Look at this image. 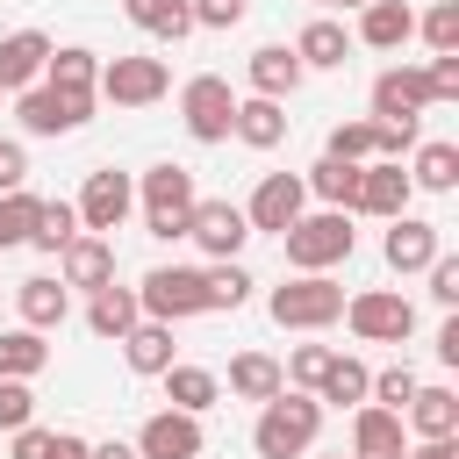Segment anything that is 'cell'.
<instances>
[{"mask_svg": "<svg viewBox=\"0 0 459 459\" xmlns=\"http://www.w3.org/2000/svg\"><path fill=\"white\" fill-rule=\"evenodd\" d=\"M316 437H323V402L308 387H280L273 402H258V423H251L258 459H308Z\"/></svg>", "mask_w": 459, "mask_h": 459, "instance_id": "1", "label": "cell"}, {"mask_svg": "<svg viewBox=\"0 0 459 459\" xmlns=\"http://www.w3.org/2000/svg\"><path fill=\"white\" fill-rule=\"evenodd\" d=\"M280 244H287V265L294 273H330V265H344L351 251H359V230H351V215L344 208H301L287 230H280Z\"/></svg>", "mask_w": 459, "mask_h": 459, "instance_id": "2", "label": "cell"}, {"mask_svg": "<svg viewBox=\"0 0 459 459\" xmlns=\"http://www.w3.org/2000/svg\"><path fill=\"white\" fill-rule=\"evenodd\" d=\"M265 308H273L280 330H330L344 316V287L330 273H294V280H280L265 294Z\"/></svg>", "mask_w": 459, "mask_h": 459, "instance_id": "3", "label": "cell"}, {"mask_svg": "<svg viewBox=\"0 0 459 459\" xmlns=\"http://www.w3.org/2000/svg\"><path fill=\"white\" fill-rule=\"evenodd\" d=\"M136 201H143V230L158 237V244H172V237H186V215H194V172L186 165H151L143 172V186H136Z\"/></svg>", "mask_w": 459, "mask_h": 459, "instance_id": "4", "label": "cell"}, {"mask_svg": "<svg viewBox=\"0 0 459 459\" xmlns=\"http://www.w3.org/2000/svg\"><path fill=\"white\" fill-rule=\"evenodd\" d=\"M93 100L100 93H86V86H22L14 93V115H22L29 136H72V129L93 122Z\"/></svg>", "mask_w": 459, "mask_h": 459, "instance_id": "5", "label": "cell"}, {"mask_svg": "<svg viewBox=\"0 0 459 459\" xmlns=\"http://www.w3.org/2000/svg\"><path fill=\"white\" fill-rule=\"evenodd\" d=\"M337 323H351L359 344H409V337H416V301L394 294V287H366V294L344 301Z\"/></svg>", "mask_w": 459, "mask_h": 459, "instance_id": "6", "label": "cell"}, {"mask_svg": "<svg viewBox=\"0 0 459 459\" xmlns=\"http://www.w3.org/2000/svg\"><path fill=\"white\" fill-rule=\"evenodd\" d=\"M136 301L158 323H186V316H208V280H201V265H151Z\"/></svg>", "mask_w": 459, "mask_h": 459, "instance_id": "7", "label": "cell"}, {"mask_svg": "<svg viewBox=\"0 0 459 459\" xmlns=\"http://www.w3.org/2000/svg\"><path fill=\"white\" fill-rule=\"evenodd\" d=\"M230 115H237V93H230L222 72H194L179 86V122H186L194 143H230Z\"/></svg>", "mask_w": 459, "mask_h": 459, "instance_id": "8", "label": "cell"}, {"mask_svg": "<svg viewBox=\"0 0 459 459\" xmlns=\"http://www.w3.org/2000/svg\"><path fill=\"white\" fill-rule=\"evenodd\" d=\"M93 93L115 100V108H151V100L172 93V72H165V57H108Z\"/></svg>", "mask_w": 459, "mask_h": 459, "instance_id": "9", "label": "cell"}, {"mask_svg": "<svg viewBox=\"0 0 459 459\" xmlns=\"http://www.w3.org/2000/svg\"><path fill=\"white\" fill-rule=\"evenodd\" d=\"M79 230H93V237H115L122 222H129V208H136V179L129 172H115V165H100V172H86V186H79Z\"/></svg>", "mask_w": 459, "mask_h": 459, "instance_id": "10", "label": "cell"}, {"mask_svg": "<svg viewBox=\"0 0 459 459\" xmlns=\"http://www.w3.org/2000/svg\"><path fill=\"white\" fill-rule=\"evenodd\" d=\"M301 208H308L301 172H265V179L251 186V201H244V222H251V237H258V230H265V237H280Z\"/></svg>", "mask_w": 459, "mask_h": 459, "instance_id": "11", "label": "cell"}, {"mask_svg": "<svg viewBox=\"0 0 459 459\" xmlns=\"http://www.w3.org/2000/svg\"><path fill=\"white\" fill-rule=\"evenodd\" d=\"M423 108H437L423 65H387V72L373 79V122H416Z\"/></svg>", "mask_w": 459, "mask_h": 459, "instance_id": "12", "label": "cell"}, {"mask_svg": "<svg viewBox=\"0 0 459 459\" xmlns=\"http://www.w3.org/2000/svg\"><path fill=\"white\" fill-rule=\"evenodd\" d=\"M409 194H416V186H409V165H402V158H366V165H359V201H351V215H380V222H387V215H409Z\"/></svg>", "mask_w": 459, "mask_h": 459, "instance_id": "13", "label": "cell"}, {"mask_svg": "<svg viewBox=\"0 0 459 459\" xmlns=\"http://www.w3.org/2000/svg\"><path fill=\"white\" fill-rule=\"evenodd\" d=\"M186 237H194L208 258H237V251L251 244V222H244V208H237V201H194Z\"/></svg>", "mask_w": 459, "mask_h": 459, "instance_id": "14", "label": "cell"}, {"mask_svg": "<svg viewBox=\"0 0 459 459\" xmlns=\"http://www.w3.org/2000/svg\"><path fill=\"white\" fill-rule=\"evenodd\" d=\"M201 416L186 409H158L143 430H136V459H201Z\"/></svg>", "mask_w": 459, "mask_h": 459, "instance_id": "15", "label": "cell"}, {"mask_svg": "<svg viewBox=\"0 0 459 459\" xmlns=\"http://www.w3.org/2000/svg\"><path fill=\"white\" fill-rule=\"evenodd\" d=\"M57 280H65V287H79V294L108 287V280H115V237H93V230H79V237L57 251Z\"/></svg>", "mask_w": 459, "mask_h": 459, "instance_id": "16", "label": "cell"}, {"mask_svg": "<svg viewBox=\"0 0 459 459\" xmlns=\"http://www.w3.org/2000/svg\"><path fill=\"white\" fill-rule=\"evenodd\" d=\"M230 136H237L244 151H280V143H287V100H265V93H237Z\"/></svg>", "mask_w": 459, "mask_h": 459, "instance_id": "17", "label": "cell"}, {"mask_svg": "<svg viewBox=\"0 0 459 459\" xmlns=\"http://www.w3.org/2000/svg\"><path fill=\"white\" fill-rule=\"evenodd\" d=\"M402 452H409L402 416L380 409V402H359L351 409V459H402Z\"/></svg>", "mask_w": 459, "mask_h": 459, "instance_id": "18", "label": "cell"}, {"mask_svg": "<svg viewBox=\"0 0 459 459\" xmlns=\"http://www.w3.org/2000/svg\"><path fill=\"white\" fill-rule=\"evenodd\" d=\"M437 251H445V244H437V222H423V215H387V244H380V258H387L394 273H423Z\"/></svg>", "mask_w": 459, "mask_h": 459, "instance_id": "19", "label": "cell"}, {"mask_svg": "<svg viewBox=\"0 0 459 459\" xmlns=\"http://www.w3.org/2000/svg\"><path fill=\"white\" fill-rule=\"evenodd\" d=\"M244 79H251V93H265V100H287L308 72H301V57H294V43H258L251 57H244Z\"/></svg>", "mask_w": 459, "mask_h": 459, "instance_id": "20", "label": "cell"}, {"mask_svg": "<svg viewBox=\"0 0 459 459\" xmlns=\"http://www.w3.org/2000/svg\"><path fill=\"white\" fill-rule=\"evenodd\" d=\"M409 36H416V7H409V0H366V7H359L351 43H366V50H402Z\"/></svg>", "mask_w": 459, "mask_h": 459, "instance_id": "21", "label": "cell"}, {"mask_svg": "<svg viewBox=\"0 0 459 459\" xmlns=\"http://www.w3.org/2000/svg\"><path fill=\"white\" fill-rule=\"evenodd\" d=\"M122 366H129V373H143V380H158V373L172 366V323L136 316V323L122 330Z\"/></svg>", "mask_w": 459, "mask_h": 459, "instance_id": "22", "label": "cell"}, {"mask_svg": "<svg viewBox=\"0 0 459 459\" xmlns=\"http://www.w3.org/2000/svg\"><path fill=\"white\" fill-rule=\"evenodd\" d=\"M43 57H50V36L43 29H14L0 36V93H22L43 79Z\"/></svg>", "mask_w": 459, "mask_h": 459, "instance_id": "23", "label": "cell"}, {"mask_svg": "<svg viewBox=\"0 0 459 459\" xmlns=\"http://www.w3.org/2000/svg\"><path fill=\"white\" fill-rule=\"evenodd\" d=\"M294 57H301V72H344V57H351V29L330 22V14H316V22L294 36Z\"/></svg>", "mask_w": 459, "mask_h": 459, "instance_id": "24", "label": "cell"}, {"mask_svg": "<svg viewBox=\"0 0 459 459\" xmlns=\"http://www.w3.org/2000/svg\"><path fill=\"white\" fill-rule=\"evenodd\" d=\"M14 308H22V323H29V330H57V323L72 316V287H65V280H50V273H29V280L14 287Z\"/></svg>", "mask_w": 459, "mask_h": 459, "instance_id": "25", "label": "cell"}, {"mask_svg": "<svg viewBox=\"0 0 459 459\" xmlns=\"http://www.w3.org/2000/svg\"><path fill=\"white\" fill-rule=\"evenodd\" d=\"M158 380H165V402L186 409V416H208V409L222 402V373H208V366H179V359H172Z\"/></svg>", "mask_w": 459, "mask_h": 459, "instance_id": "26", "label": "cell"}, {"mask_svg": "<svg viewBox=\"0 0 459 459\" xmlns=\"http://www.w3.org/2000/svg\"><path fill=\"white\" fill-rule=\"evenodd\" d=\"M402 430H416V437H459V394L452 387H416L409 409H402Z\"/></svg>", "mask_w": 459, "mask_h": 459, "instance_id": "27", "label": "cell"}, {"mask_svg": "<svg viewBox=\"0 0 459 459\" xmlns=\"http://www.w3.org/2000/svg\"><path fill=\"white\" fill-rule=\"evenodd\" d=\"M143 316V301H136V287H93V301H86V330L93 337H108V344H122V330Z\"/></svg>", "mask_w": 459, "mask_h": 459, "instance_id": "28", "label": "cell"}, {"mask_svg": "<svg viewBox=\"0 0 459 459\" xmlns=\"http://www.w3.org/2000/svg\"><path fill=\"white\" fill-rule=\"evenodd\" d=\"M301 186H308L323 208H344V215H351V201H359V165H351V158H316V165L301 172Z\"/></svg>", "mask_w": 459, "mask_h": 459, "instance_id": "29", "label": "cell"}, {"mask_svg": "<svg viewBox=\"0 0 459 459\" xmlns=\"http://www.w3.org/2000/svg\"><path fill=\"white\" fill-rule=\"evenodd\" d=\"M280 387H287L280 359H265V351H237V359H230V394H237V402H273Z\"/></svg>", "mask_w": 459, "mask_h": 459, "instance_id": "30", "label": "cell"}, {"mask_svg": "<svg viewBox=\"0 0 459 459\" xmlns=\"http://www.w3.org/2000/svg\"><path fill=\"white\" fill-rule=\"evenodd\" d=\"M7 459H86V437H79V430L22 423V430H7Z\"/></svg>", "mask_w": 459, "mask_h": 459, "instance_id": "31", "label": "cell"}, {"mask_svg": "<svg viewBox=\"0 0 459 459\" xmlns=\"http://www.w3.org/2000/svg\"><path fill=\"white\" fill-rule=\"evenodd\" d=\"M409 186H423V194H452V186H459V143H445V136H430V143H416V165H409Z\"/></svg>", "mask_w": 459, "mask_h": 459, "instance_id": "32", "label": "cell"}, {"mask_svg": "<svg viewBox=\"0 0 459 459\" xmlns=\"http://www.w3.org/2000/svg\"><path fill=\"white\" fill-rule=\"evenodd\" d=\"M366 387H373V366H366V359H344V351H337V359L323 366V380H316V402L359 409V402H366Z\"/></svg>", "mask_w": 459, "mask_h": 459, "instance_id": "33", "label": "cell"}, {"mask_svg": "<svg viewBox=\"0 0 459 459\" xmlns=\"http://www.w3.org/2000/svg\"><path fill=\"white\" fill-rule=\"evenodd\" d=\"M50 366V344H43V330H0V380H36Z\"/></svg>", "mask_w": 459, "mask_h": 459, "instance_id": "34", "label": "cell"}, {"mask_svg": "<svg viewBox=\"0 0 459 459\" xmlns=\"http://www.w3.org/2000/svg\"><path fill=\"white\" fill-rule=\"evenodd\" d=\"M122 14H129L143 36H158V43H179V36L194 29V7H186V0H122Z\"/></svg>", "mask_w": 459, "mask_h": 459, "instance_id": "35", "label": "cell"}, {"mask_svg": "<svg viewBox=\"0 0 459 459\" xmlns=\"http://www.w3.org/2000/svg\"><path fill=\"white\" fill-rule=\"evenodd\" d=\"M93 79H100V57H93L86 43H65V50L43 57V86H86V93H93Z\"/></svg>", "mask_w": 459, "mask_h": 459, "instance_id": "36", "label": "cell"}, {"mask_svg": "<svg viewBox=\"0 0 459 459\" xmlns=\"http://www.w3.org/2000/svg\"><path fill=\"white\" fill-rule=\"evenodd\" d=\"M72 237H79V208H72V201H36V230H29V244L57 258Z\"/></svg>", "mask_w": 459, "mask_h": 459, "instance_id": "37", "label": "cell"}, {"mask_svg": "<svg viewBox=\"0 0 459 459\" xmlns=\"http://www.w3.org/2000/svg\"><path fill=\"white\" fill-rule=\"evenodd\" d=\"M201 280H208V316H215V308H244V301H251V287H258V280H251L237 258H215V265H201Z\"/></svg>", "mask_w": 459, "mask_h": 459, "instance_id": "38", "label": "cell"}, {"mask_svg": "<svg viewBox=\"0 0 459 459\" xmlns=\"http://www.w3.org/2000/svg\"><path fill=\"white\" fill-rule=\"evenodd\" d=\"M416 387H423V380H416V366L402 359V366H380V373H373V387H366V402H380V409H394V416H402Z\"/></svg>", "mask_w": 459, "mask_h": 459, "instance_id": "39", "label": "cell"}, {"mask_svg": "<svg viewBox=\"0 0 459 459\" xmlns=\"http://www.w3.org/2000/svg\"><path fill=\"white\" fill-rule=\"evenodd\" d=\"M416 36L430 43V57L459 50V0H430V14H416Z\"/></svg>", "mask_w": 459, "mask_h": 459, "instance_id": "40", "label": "cell"}, {"mask_svg": "<svg viewBox=\"0 0 459 459\" xmlns=\"http://www.w3.org/2000/svg\"><path fill=\"white\" fill-rule=\"evenodd\" d=\"M29 230H36V194H29V186H14V194H0V251H14V244H29Z\"/></svg>", "mask_w": 459, "mask_h": 459, "instance_id": "41", "label": "cell"}, {"mask_svg": "<svg viewBox=\"0 0 459 459\" xmlns=\"http://www.w3.org/2000/svg\"><path fill=\"white\" fill-rule=\"evenodd\" d=\"M373 136H380L373 115H366V122H337L330 143H323V158H351V165H366V158H373Z\"/></svg>", "mask_w": 459, "mask_h": 459, "instance_id": "42", "label": "cell"}, {"mask_svg": "<svg viewBox=\"0 0 459 459\" xmlns=\"http://www.w3.org/2000/svg\"><path fill=\"white\" fill-rule=\"evenodd\" d=\"M330 359H337L330 344H294L280 373H287V387H308V394H316V380H323V366H330Z\"/></svg>", "mask_w": 459, "mask_h": 459, "instance_id": "43", "label": "cell"}, {"mask_svg": "<svg viewBox=\"0 0 459 459\" xmlns=\"http://www.w3.org/2000/svg\"><path fill=\"white\" fill-rule=\"evenodd\" d=\"M22 423H36V394L29 380H0V430H22Z\"/></svg>", "mask_w": 459, "mask_h": 459, "instance_id": "44", "label": "cell"}, {"mask_svg": "<svg viewBox=\"0 0 459 459\" xmlns=\"http://www.w3.org/2000/svg\"><path fill=\"white\" fill-rule=\"evenodd\" d=\"M423 273H430V301H437V308H459V258H452V251H437Z\"/></svg>", "mask_w": 459, "mask_h": 459, "instance_id": "45", "label": "cell"}, {"mask_svg": "<svg viewBox=\"0 0 459 459\" xmlns=\"http://www.w3.org/2000/svg\"><path fill=\"white\" fill-rule=\"evenodd\" d=\"M194 7V29H237L251 14V0H186Z\"/></svg>", "mask_w": 459, "mask_h": 459, "instance_id": "46", "label": "cell"}, {"mask_svg": "<svg viewBox=\"0 0 459 459\" xmlns=\"http://www.w3.org/2000/svg\"><path fill=\"white\" fill-rule=\"evenodd\" d=\"M423 72H430V100H459V50H445V57H430Z\"/></svg>", "mask_w": 459, "mask_h": 459, "instance_id": "47", "label": "cell"}, {"mask_svg": "<svg viewBox=\"0 0 459 459\" xmlns=\"http://www.w3.org/2000/svg\"><path fill=\"white\" fill-rule=\"evenodd\" d=\"M14 186H29V151L14 136H0V194H14Z\"/></svg>", "mask_w": 459, "mask_h": 459, "instance_id": "48", "label": "cell"}, {"mask_svg": "<svg viewBox=\"0 0 459 459\" xmlns=\"http://www.w3.org/2000/svg\"><path fill=\"white\" fill-rule=\"evenodd\" d=\"M402 459H459V437H416Z\"/></svg>", "mask_w": 459, "mask_h": 459, "instance_id": "49", "label": "cell"}, {"mask_svg": "<svg viewBox=\"0 0 459 459\" xmlns=\"http://www.w3.org/2000/svg\"><path fill=\"white\" fill-rule=\"evenodd\" d=\"M437 359H445V366H459V316H445V323H437Z\"/></svg>", "mask_w": 459, "mask_h": 459, "instance_id": "50", "label": "cell"}, {"mask_svg": "<svg viewBox=\"0 0 459 459\" xmlns=\"http://www.w3.org/2000/svg\"><path fill=\"white\" fill-rule=\"evenodd\" d=\"M86 459H136V445H86Z\"/></svg>", "mask_w": 459, "mask_h": 459, "instance_id": "51", "label": "cell"}, {"mask_svg": "<svg viewBox=\"0 0 459 459\" xmlns=\"http://www.w3.org/2000/svg\"><path fill=\"white\" fill-rule=\"evenodd\" d=\"M330 7H351V14H359V7H366V0H330Z\"/></svg>", "mask_w": 459, "mask_h": 459, "instance_id": "52", "label": "cell"}, {"mask_svg": "<svg viewBox=\"0 0 459 459\" xmlns=\"http://www.w3.org/2000/svg\"><path fill=\"white\" fill-rule=\"evenodd\" d=\"M316 7H330V0H316Z\"/></svg>", "mask_w": 459, "mask_h": 459, "instance_id": "53", "label": "cell"}, {"mask_svg": "<svg viewBox=\"0 0 459 459\" xmlns=\"http://www.w3.org/2000/svg\"><path fill=\"white\" fill-rule=\"evenodd\" d=\"M0 100H7V93H0Z\"/></svg>", "mask_w": 459, "mask_h": 459, "instance_id": "54", "label": "cell"}, {"mask_svg": "<svg viewBox=\"0 0 459 459\" xmlns=\"http://www.w3.org/2000/svg\"><path fill=\"white\" fill-rule=\"evenodd\" d=\"M337 459H344V452H337Z\"/></svg>", "mask_w": 459, "mask_h": 459, "instance_id": "55", "label": "cell"}]
</instances>
